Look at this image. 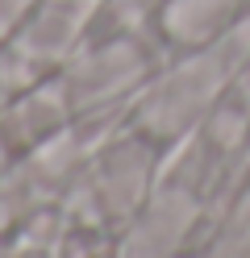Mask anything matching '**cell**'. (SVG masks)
Wrapping results in <instances>:
<instances>
[{
    "label": "cell",
    "mask_w": 250,
    "mask_h": 258,
    "mask_svg": "<svg viewBox=\"0 0 250 258\" xmlns=\"http://www.w3.org/2000/svg\"><path fill=\"white\" fill-rule=\"evenodd\" d=\"M238 62L225 50V42H205V50L183 58L175 71H167L155 88H150L142 104V125L150 138H179L217 104L225 79H233Z\"/></svg>",
    "instance_id": "obj_1"
}]
</instances>
